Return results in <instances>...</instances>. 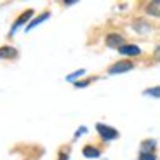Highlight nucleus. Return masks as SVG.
I'll use <instances>...</instances> for the list:
<instances>
[{
    "mask_svg": "<svg viewBox=\"0 0 160 160\" xmlns=\"http://www.w3.org/2000/svg\"><path fill=\"white\" fill-rule=\"evenodd\" d=\"M139 160H157V155H155V153L141 152V153H139Z\"/></svg>",
    "mask_w": 160,
    "mask_h": 160,
    "instance_id": "obj_13",
    "label": "nucleus"
},
{
    "mask_svg": "<svg viewBox=\"0 0 160 160\" xmlns=\"http://www.w3.org/2000/svg\"><path fill=\"white\" fill-rule=\"evenodd\" d=\"M146 96H153V98H160V87H152L148 91H144Z\"/></svg>",
    "mask_w": 160,
    "mask_h": 160,
    "instance_id": "obj_12",
    "label": "nucleus"
},
{
    "mask_svg": "<svg viewBox=\"0 0 160 160\" xmlns=\"http://www.w3.org/2000/svg\"><path fill=\"white\" fill-rule=\"evenodd\" d=\"M153 58L160 61V45H157V49H155V51H153Z\"/></svg>",
    "mask_w": 160,
    "mask_h": 160,
    "instance_id": "obj_16",
    "label": "nucleus"
},
{
    "mask_svg": "<svg viewBox=\"0 0 160 160\" xmlns=\"http://www.w3.org/2000/svg\"><path fill=\"white\" fill-rule=\"evenodd\" d=\"M157 148V141L155 139H144L141 143V152H146V153H153Z\"/></svg>",
    "mask_w": 160,
    "mask_h": 160,
    "instance_id": "obj_10",
    "label": "nucleus"
},
{
    "mask_svg": "<svg viewBox=\"0 0 160 160\" xmlns=\"http://www.w3.org/2000/svg\"><path fill=\"white\" fill-rule=\"evenodd\" d=\"M18 56V51L11 45H4L0 47V59H14Z\"/></svg>",
    "mask_w": 160,
    "mask_h": 160,
    "instance_id": "obj_6",
    "label": "nucleus"
},
{
    "mask_svg": "<svg viewBox=\"0 0 160 160\" xmlns=\"http://www.w3.org/2000/svg\"><path fill=\"white\" fill-rule=\"evenodd\" d=\"M132 68H134V63H131V61H117L112 66H108V75L125 73V72H131Z\"/></svg>",
    "mask_w": 160,
    "mask_h": 160,
    "instance_id": "obj_2",
    "label": "nucleus"
},
{
    "mask_svg": "<svg viewBox=\"0 0 160 160\" xmlns=\"http://www.w3.org/2000/svg\"><path fill=\"white\" fill-rule=\"evenodd\" d=\"M146 12L153 18H160V0H153L146 4Z\"/></svg>",
    "mask_w": 160,
    "mask_h": 160,
    "instance_id": "obj_7",
    "label": "nucleus"
},
{
    "mask_svg": "<svg viewBox=\"0 0 160 160\" xmlns=\"http://www.w3.org/2000/svg\"><path fill=\"white\" fill-rule=\"evenodd\" d=\"M134 28H136L139 33H146V32H150V24L143 23V21H138V23H134Z\"/></svg>",
    "mask_w": 160,
    "mask_h": 160,
    "instance_id": "obj_11",
    "label": "nucleus"
},
{
    "mask_svg": "<svg viewBox=\"0 0 160 160\" xmlns=\"http://www.w3.org/2000/svg\"><path fill=\"white\" fill-rule=\"evenodd\" d=\"M47 18H51V12H49V11L42 12V14H40V16H37L35 19H32V21H30L28 24H26V32H30V30H32V28H35L37 24H40V23H44V21L47 19Z\"/></svg>",
    "mask_w": 160,
    "mask_h": 160,
    "instance_id": "obj_8",
    "label": "nucleus"
},
{
    "mask_svg": "<svg viewBox=\"0 0 160 160\" xmlns=\"http://www.w3.org/2000/svg\"><path fill=\"white\" fill-rule=\"evenodd\" d=\"M118 52L122 56H139L141 54V49L138 47L136 44H125L118 49Z\"/></svg>",
    "mask_w": 160,
    "mask_h": 160,
    "instance_id": "obj_5",
    "label": "nucleus"
},
{
    "mask_svg": "<svg viewBox=\"0 0 160 160\" xmlns=\"http://www.w3.org/2000/svg\"><path fill=\"white\" fill-rule=\"evenodd\" d=\"M104 44L110 49H120L122 45H125V38L120 33H108L104 38Z\"/></svg>",
    "mask_w": 160,
    "mask_h": 160,
    "instance_id": "obj_3",
    "label": "nucleus"
},
{
    "mask_svg": "<svg viewBox=\"0 0 160 160\" xmlns=\"http://www.w3.org/2000/svg\"><path fill=\"white\" fill-rule=\"evenodd\" d=\"M82 73H84V70H78V72L72 73V75H70V77H68V78H66V80H73V78H77V77H80V75H82Z\"/></svg>",
    "mask_w": 160,
    "mask_h": 160,
    "instance_id": "obj_15",
    "label": "nucleus"
},
{
    "mask_svg": "<svg viewBox=\"0 0 160 160\" xmlns=\"http://www.w3.org/2000/svg\"><path fill=\"white\" fill-rule=\"evenodd\" d=\"M82 153H84L85 158H98V157L101 155V150H98L96 146H92V144H87V146H84Z\"/></svg>",
    "mask_w": 160,
    "mask_h": 160,
    "instance_id": "obj_9",
    "label": "nucleus"
},
{
    "mask_svg": "<svg viewBox=\"0 0 160 160\" xmlns=\"http://www.w3.org/2000/svg\"><path fill=\"white\" fill-rule=\"evenodd\" d=\"M89 84H91V80H78V82H75V87H87Z\"/></svg>",
    "mask_w": 160,
    "mask_h": 160,
    "instance_id": "obj_14",
    "label": "nucleus"
},
{
    "mask_svg": "<svg viewBox=\"0 0 160 160\" xmlns=\"http://www.w3.org/2000/svg\"><path fill=\"white\" fill-rule=\"evenodd\" d=\"M59 160H68V153L61 152V153H59Z\"/></svg>",
    "mask_w": 160,
    "mask_h": 160,
    "instance_id": "obj_17",
    "label": "nucleus"
},
{
    "mask_svg": "<svg viewBox=\"0 0 160 160\" xmlns=\"http://www.w3.org/2000/svg\"><path fill=\"white\" fill-rule=\"evenodd\" d=\"M96 131L103 141H113L118 138V131L115 127H110L106 124H96Z\"/></svg>",
    "mask_w": 160,
    "mask_h": 160,
    "instance_id": "obj_1",
    "label": "nucleus"
},
{
    "mask_svg": "<svg viewBox=\"0 0 160 160\" xmlns=\"http://www.w3.org/2000/svg\"><path fill=\"white\" fill-rule=\"evenodd\" d=\"M32 18H33V11H32V9H26V11H24L23 14H21V16H19V18H18V19H16V23L12 24V28H11V33H9V35L12 37V35H14V32H16V30L19 28V26H23L24 23H28V21L32 19Z\"/></svg>",
    "mask_w": 160,
    "mask_h": 160,
    "instance_id": "obj_4",
    "label": "nucleus"
}]
</instances>
